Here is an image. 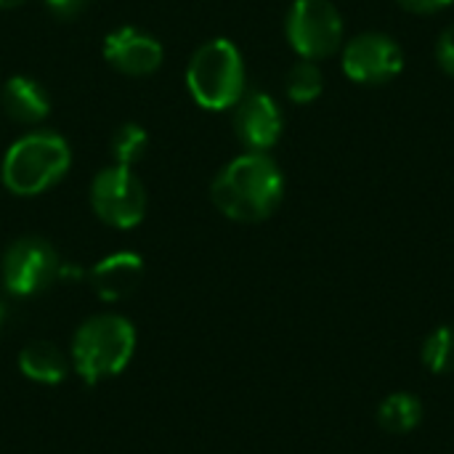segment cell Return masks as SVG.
<instances>
[{"mask_svg":"<svg viewBox=\"0 0 454 454\" xmlns=\"http://www.w3.org/2000/svg\"><path fill=\"white\" fill-rule=\"evenodd\" d=\"M450 3L452 0H399V5L412 13H436V11L447 8Z\"/></svg>","mask_w":454,"mask_h":454,"instance_id":"obj_20","label":"cell"},{"mask_svg":"<svg viewBox=\"0 0 454 454\" xmlns=\"http://www.w3.org/2000/svg\"><path fill=\"white\" fill-rule=\"evenodd\" d=\"M43 3L61 21H72V19H77L88 8V0H43Z\"/></svg>","mask_w":454,"mask_h":454,"instance_id":"obj_18","label":"cell"},{"mask_svg":"<svg viewBox=\"0 0 454 454\" xmlns=\"http://www.w3.org/2000/svg\"><path fill=\"white\" fill-rule=\"evenodd\" d=\"M69 359L56 343L48 340H32L21 348L19 354V370L24 378L43 383V386H56L67 378L69 372Z\"/></svg>","mask_w":454,"mask_h":454,"instance_id":"obj_13","label":"cell"},{"mask_svg":"<svg viewBox=\"0 0 454 454\" xmlns=\"http://www.w3.org/2000/svg\"><path fill=\"white\" fill-rule=\"evenodd\" d=\"M404 69V51L383 32H364L346 43L343 72L362 85H383Z\"/></svg>","mask_w":454,"mask_h":454,"instance_id":"obj_8","label":"cell"},{"mask_svg":"<svg viewBox=\"0 0 454 454\" xmlns=\"http://www.w3.org/2000/svg\"><path fill=\"white\" fill-rule=\"evenodd\" d=\"M231 125L247 152H269L282 136V112L269 93L250 90L234 104Z\"/></svg>","mask_w":454,"mask_h":454,"instance_id":"obj_9","label":"cell"},{"mask_svg":"<svg viewBox=\"0 0 454 454\" xmlns=\"http://www.w3.org/2000/svg\"><path fill=\"white\" fill-rule=\"evenodd\" d=\"M285 32L293 51L309 61H322L343 45V19L330 0H295Z\"/></svg>","mask_w":454,"mask_h":454,"instance_id":"obj_5","label":"cell"},{"mask_svg":"<svg viewBox=\"0 0 454 454\" xmlns=\"http://www.w3.org/2000/svg\"><path fill=\"white\" fill-rule=\"evenodd\" d=\"M3 317H5V311H3V303H0V322H3Z\"/></svg>","mask_w":454,"mask_h":454,"instance_id":"obj_22","label":"cell"},{"mask_svg":"<svg viewBox=\"0 0 454 454\" xmlns=\"http://www.w3.org/2000/svg\"><path fill=\"white\" fill-rule=\"evenodd\" d=\"M144 279V261L136 253H112L90 269V285L101 301L128 298Z\"/></svg>","mask_w":454,"mask_h":454,"instance_id":"obj_11","label":"cell"},{"mask_svg":"<svg viewBox=\"0 0 454 454\" xmlns=\"http://www.w3.org/2000/svg\"><path fill=\"white\" fill-rule=\"evenodd\" d=\"M436 59H439L442 69L454 77V24L442 32V37L436 43Z\"/></svg>","mask_w":454,"mask_h":454,"instance_id":"obj_19","label":"cell"},{"mask_svg":"<svg viewBox=\"0 0 454 454\" xmlns=\"http://www.w3.org/2000/svg\"><path fill=\"white\" fill-rule=\"evenodd\" d=\"M282 197V170L266 152H245L234 157L210 186L213 205L226 218L239 223H258L271 218Z\"/></svg>","mask_w":454,"mask_h":454,"instance_id":"obj_1","label":"cell"},{"mask_svg":"<svg viewBox=\"0 0 454 454\" xmlns=\"http://www.w3.org/2000/svg\"><path fill=\"white\" fill-rule=\"evenodd\" d=\"M27 0H0V8L3 11H8V8H19V5H24Z\"/></svg>","mask_w":454,"mask_h":454,"instance_id":"obj_21","label":"cell"},{"mask_svg":"<svg viewBox=\"0 0 454 454\" xmlns=\"http://www.w3.org/2000/svg\"><path fill=\"white\" fill-rule=\"evenodd\" d=\"M423 364L434 375L454 372V327H436L423 343Z\"/></svg>","mask_w":454,"mask_h":454,"instance_id":"obj_17","label":"cell"},{"mask_svg":"<svg viewBox=\"0 0 454 454\" xmlns=\"http://www.w3.org/2000/svg\"><path fill=\"white\" fill-rule=\"evenodd\" d=\"M245 59L239 48L226 37H213L202 43L189 59L186 88L202 109H231L245 96Z\"/></svg>","mask_w":454,"mask_h":454,"instance_id":"obj_4","label":"cell"},{"mask_svg":"<svg viewBox=\"0 0 454 454\" xmlns=\"http://www.w3.org/2000/svg\"><path fill=\"white\" fill-rule=\"evenodd\" d=\"M72 168V149L53 130H29L3 157V186L16 197H37L53 189Z\"/></svg>","mask_w":454,"mask_h":454,"instance_id":"obj_2","label":"cell"},{"mask_svg":"<svg viewBox=\"0 0 454 454\" xmlns=\"http://www.w3.org/2000/svg\"><path fill=\"white\" fill-rule=\"evenodd\" d=\"M136 351V327L120 314H96L85 319L69 348V362L85 383L120 375Z\"/></svg>","mask_w":454,"mask_h":454,"instance_id":"obj_3","label":"cell"},{"mask_svg":"<svg viewBox=\"0 0 454 454\" xmlns=\"http://www.w3.org/2000/svg\"><path fill=\"white\" fill-rule=\"evenodd\" d=\"M146 146H149V136L138 122L120 125L109 141V152H112L114 165H125V168H133L146 154Z\"/></svg>","mask_w":454,"mask_h":454,"instance_id":"obj_16","label":"cell"},{"mask_svg":"<svg viewBox=\"0 0 454 454\" xmlns=\"http://www.w3.org/2000/svg\"><path fill=\"white\" fill-rule=\"evenodd\" d=\"M59 253L43 237H21L0 258V279L5 290L19 298L48 290L59 277Z\"/></svg>","mask_w":454,"mask_h":454,"instance_id":"obj_7","label":"cell"},{"mask_svg":"<svg viewBox=\"0 0 454 454\" xmlns=\"http://www.w3.org/2000/svg\"><path fill=\"white\" fill-rule=\"evenodd\" d=\"M420 420H423V404L418 396L407 391L386 396L378 407V426L391 436H404L415 431Z\"/></svg>","mask_w":454,"mask_h":454,"instance_id":"obj_14","label":"cell"},{"mask_svg":"<svg viewBox=\"0 0 454 454\" xmlns=\"http://www.w3.org/2000/svg\"><path fill=\"white\" fill-rule=\"evenodd\" d=\"M104 56L117 72H122L128 77H146L162 67L165 48L157 37H152L136 27H120L106 35Z\"/></svg>","mask_w":454,"mask_h":454,"instance_id":"obj_10","label":"cell"},{"mask_svg":"<svg viewBox=\"0 0 454 454\" xmlns=\"http://www.w3.org/2000/svg\"><path fill=\"white\" fill-rule=\"evenodd\" d=\"M287 96L290 101L295 104H311L322 96L325 90V74L322 69L317 67V61H309V59H301L298 64L290 67L287 72Z\"/></svg>","mask_w":454,"mask_h":454,"instance_id":"obj_15","label":"cell"},{"mask_svg":"<svg viewBox=\"0 0 454 454\" xmlns=\"http://www.w3.org/2000/svg\"><path fill=\"white\" fill-rule=\"evenodd\" d=\"M0 106L19 125H40L51 114V96L35 77L13 74L0 90Z\"/></svg>","mask_w":454,"mask_h":454,"instance_id":"obj_12","label":"cell"},{"mask_svg":"<svg viewBox=\"0 0 454 454\" xmlns=\"http://www.w3.org/2000/svg\"><path fill=\"white\" fill-rule=\"evenodd\" d=\"M90 207L112 229H133L146 215V189L125 165H109L90 184Z\"/></svg>","mask_w":454,"mask_h":454,"instance_id":"obj_6","label":"cell"}]
</instances>
